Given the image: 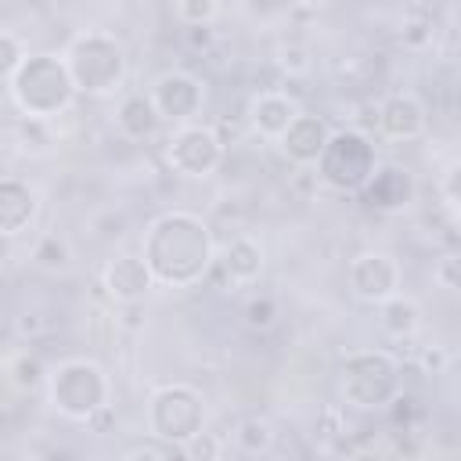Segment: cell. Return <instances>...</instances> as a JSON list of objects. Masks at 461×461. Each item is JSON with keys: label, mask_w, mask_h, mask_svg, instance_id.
I'll return each mask as SVG.
<instances>
[{"label": "cell", "mask_w": 461, "mask_h": 461, "mask_svg": "<svg viewBox=\"0 0 461 461\" xmlns=\"http://www.w3.org/2000/svg\"><path fill=\"white\" fill-rule=\"evenodd\" d=\"M65 65L68 76L76 83V94L86 97H108L126 83V47L101 29H86L79 36H72V43L65 47Z\"/></svg>", "instance_id": "cell-3"}, {"label": "cell", "mask_w": 461, "mask_h": 461, "mask_svg": "<svg viewBox=\"0 0 461 461\" xmlns=\"http://www.w3.org/2000/svg\"><path fill=\"white\" fill-rule=\"evenodd\" d=\"M0 4H7V0H0Z\"/></svg>", "instance_id": "cell-33"}, {"label": "cell", "mask_w": 461, "mask_h": 461, "mask_svg": "<svg viewBox=\"0 0 461 461\" xmlns=\"http://www.w3.org/2000/svg\"><path fill=\"white\" fill-rule=\"evenodd\" d=\"M148 97L155 101L162 122H194V115H202L205 108V83L194 76V72H184V68H169L162 76H155Z\"/></svg>", "instance_id": "cell-10"}, {"label": "cell", "mask_w": 461, "mask_h": 461, "mask_svg": "<svg viewBox=\"0 0 461 461\" xmlns=\"http://www.w3.org/2000/svg\"><path fill=\"white\" fill-rule=\"evenodd\" d=\"M144 418H148V432L151 436L184 447L187 439H194L205 429V396L187 382L158 385L148 396Z\"/></svg>", "instance_id": "cell-7"}, {"label": "cell", "mask_w": 461, "mask_h": 461, "mask_svg": "<svg viewBox=\"0 0 461 461\" xmlns=\"http://www.w3.org/2000/svg\"><path fill=\"white\" fill-rule=\"evenodd\" d=\"M173 7L184 25H212L220 14V0H176Z\"/></svg>", "instance_id": "cell-24"}, {"label": "cell", "mask_w": 461, "mask_h": 461, "mask_svg": "<svg viewBox=\"0 0 461 461\" xmlns=\"http://www.w3.org/2000/svg\"><path fill=\"white\" fill-rule=\"evenodd\" d=\"M115 126L126 140H151L162 130V115L144 90H130L115 104Z\"/></svg>", "instance_id": "cell-18"}, {"label": "cell", "mask_w": 461, "mask_h": 461, "mask_svg": "<svg viewBox=\"0 0 461 461\" xmlns=\"http://www.w3.org/2000/svg\"><path fill=\"white\" fill-rule=\"evenodd\" d=\"M212 270H220L230 288L252 285V281L263 274V245H259L252 234H234V238L220 249Z\"/></svg>", "instance_id": "cell-16"}, {"label": "cell", "mask_w": 461, "mask_h": 461, "mask_svg": "<svg viewBox=\"0 0 461 461\" xmlns=\"http://www.w3.org/2000/svg\"><path fill=\"white\" fill-rule=\"evenodd\" d=\"M403 389V367L389 349H357L339 364V396L353 411H385Z\"/></svg>", "instance_id": "cell-4"}, {"label": "cell", "mask_w": 461, "mask_h": 461, "mask_svg": "<svg viewBox=\"0 0 461 461\" xmlns=\"http://www.w3.org/2000/svg\"><path fill=\"white\" fill-rule=\"evenodd\" d=\"M122 457H126V461H140V457H144V461H180V457H184V447H180V443H169V439H158V436L148 432V439L126 447Z\"/></svg>", "instance_id": "cell-22"}, {"label": "cell", "mask_w": 461, "mask_h": 461, "mask_svg": "<svg viewBox=\"0 0 461 461\" xmlns=\"http://www.w3.org/2000/svg\"><path fill=\"white\" fill-rule=\"evenodd\" d=\"M443 198H447V209L450 212H457V162H450L447 166V173H443Z\"/></svg>", "instance_id": "cell-31"}, {"label": "cell", "mask_w": 461, "mask_h": 461, "mask_svg": "<svg viewBox=\"0 0 461 461\" xmlns=\"http://www.w3.org/2000/svg\"><path fill=\"white\" fill-rule=\"evenodd\" d=\"M432 277H436L443 288H457V259H454V256H443V259L432 267Z\"/></svg>", "instance_id": "cell-29"}, {"label": "cell", "mask_w": 461, "mask_h": 461, "mask_svg": "<svg viewBox=\"0 0 461 461\" xmlns=\"http://www.w3.org/2000/svg\"><path fill=\"white\" fill-rule=\"evenodd\" d=\"M40 216V194L22 176H0V238L25 234Z\"/></svg>", "instance_id": "cell-14"}, {"label": "cell", "mask_w": 461, "mask_h": 461, "mask_svg": "<svg viewBox=\"0 0 461 461\" xmlns=\"http://www.w3.org/2000/svg\"><path fill=\"white\" fill-rule=\"evenodd\" d=\"M360 202L375 212H400L414 202V176L400 166H375V173L367 176V184L357 191Z\"/></svg>", "instance_id": "cell-13"}, {"label": "cell", "mask_w": 461, "mask_h": 461, "mask_svg": "<svg viewBox=\"0 0 461 461\" xmlns=\"http://www.w3.org/2000/svg\"><path fill=\"white\" fill-rule=\"evenodd\" d=\"M140 256H144L155 285L191 288V285L205 281L216 263L212 227L191 209H166L144 227Z\"/></svg>", "instance_id": "cell-1"}, {"label": "cell", "mask_w": 461, "mask_h": 461, "mask_svg": "<svg viewBox=\"0 0 461 461\" xmlns=\"http://www.w3.org/2000/svg\"><path fill=\"white\" fill-rule=\"evenodd\" d=\"M313 166H317L321 184H328L331 191H342V194H357L367 184V176L375 173L378 151H375V140L364 130L342 126V130L328 133Z\"/></svg>", "instance_id": "cell-6"}, {"label": "cell", "mask_w": 461, "mask_h": 461, "mask_svg": "<svg viewBox=\"0 0 461 461\" xmlns=\"http://www.w3.org/2000/svg\"><path fill=\"white\" fill-rule=\"evenodd\" d=\"M346 285H349L353 299H360V303H367V306H378V303H385L389 295L400 292L403 270H400L396 256L378 252V249H367V252H360V256L349 259V267H346Z\"/></svg>", "instance_id": "cell-9"}, {"label": "cell", "mask_w": 461, "mask_h": 461, "mask_svg": "<svg viewBox=\"0 0 461 461\" xmlns=\"http://www.w3.org/2000/svg\"><path fill=\"white\" fill-rule=\"evenodd\" d=\"M328 133H331V126H328L324 115H317V112H299V115L285 126V133L277 137V144H281V151H285L288 162H295V166H313L317 155H321V148H324V140H328Z\"/></svg>", "instance_id": "cell-15"}, {"label": "cell", "mask_w": 461, "mask_h": 461, "mask_svg": "<svg viewBox=\"0 0 461 461\" xmlns=\"http://www.w3.org/2000/svg\"><path fill=\"white\" fill-rule=\"evenodd\" d=\"M220 454H223V447H220L205 429H202L194 439L184 443V457H191V461H212V457H220Z\"/></svg>", "instance_id": "cell-26"}, {"label": "cell", "mask_w": 461, "mask_h": 461, "mask_svg": "<svg viewBox=\"0 0 461 461\" xmlns=\"http://www.w3.org/2000/svg\"><path fill=\"white\" fill-rule=\"evenodd\" d=\"M241 321H245V328H252V331L270 328V324L277 321V303H274V295H252V299L241 306Z\"/></svg>", "instance_id": "cell-23"}, {"label": "cell", "mask_w": 461, "mask_h": 461, "mask_svg": "<svg viewBox=\"0 0 461 461\" xmlns=\"http://www.w3.org/2000/svg\"><path fill=\"white\" fill-rule=\"evenodd\" d=\"M378 324H382V331H385L389 339L407 342V339H414L418 328H421V306H418L411 295L396 292V295H389L385 303H378Z\"/></svg>", "instance_id": "cell-19"}, {"label": "cell", "mask_w": 461, "mask_h": 461, "mask_svg": "<svg viewBox=\"0 0 461 461\" xmlns=\"http://www.w3.org/2000/svg\"><path fill=\"white\" fill-rule=\"evenodd\" d=\"M14 328H18L22 335H36V331H43V328H47V321H43L40 313H22Z\"/></svg>", "instance_id": "cell-32"}, {"label": "cell", "mask_w": 461, "mask_h": 461, "mask_svg": "<svg viewBox=\"0 0 461 461\" xmlns=\"http://www.w3.org/2000/svg\"><path fill=\"white\" fill-rule=\"evenodd\" d=\"M274 439H277V432H274V425H270L267 418H245V421L238 425V432H234L238 450H241V454H252V457L270 454Z\"/></svg>", "instance_id": "cell-20"}, {"label": "cell", "mask_w": 461, "mask_h": 461, "mask_svg": "<svg viewBox=\"0 0 461 461\" xmlns=\"http://www.w3.org/2000/svg\"><path fill=\"white\" fill-rule=\"evenodd\" d=\"M101 288L115 303H144L148 292L155 288V277L140 252H122V256L108 259V267L101 274Z\"/></svg>", "instance_id": "cell-12"}, {"label": "cell", "mask_w": 461, "mask_h": 461, "mask_svg": "<svg viewBox=\"0 0 461 461\" xmlns=\"http://www.w3.org/2000/svg\"><path fill=\"white\" fill-rule=\"evenodd\" d=\"M166 162L176 176L205 180L223 162V137L205 122H180L166 140Z\"/></svg>", "instance_id": "cell-8"}, {"label": "cell", "mask_w": 461, "mask_h": 461, "mask_svg": "<svg viewBox=\"0 0 461 461\" xmlns=\"http://www.w3.org/2000/svg\"><path fill=\"white\" fill-rule=\"evenodd\" d=\"M25 47L11 29H0V79H11V72L22 65Z\"/></svg>", "instance_id": "cell-25"}, {"label": "cell", "mask_w": 461, "mask_h": 461, "mask_svg": "<svg viewBox=\"0 0 461 461\" xmlns=\"http://www.w3.org/2000/svg\"><path fill=\"white\" fill-rule=\"evenodd\" d=\"M50 407L68 421H90L112 400V382L104 367L90 357H68L47 375Z\"/></svg>", "instance_id": "cell-5"}, {"label": "cell", "mask_w": 461, "mask_h": 461, "mask_svg": "<svg viewBox=\"0 0 461 461\" xmlns=\"http://www.w3.org/2000/svg\"><path fill=\"white\" fill-rule=\"evenodd\" d=\"M11 371H14V382H18L22 389H32V385L43 378L40 360H36V357H29V353H22V357L14 360V367H11Z\"/></svg>", "instance_id": "cell-27"}, {"label": "cell", "mask_w": 461, "mask_h": 461, "mask_svg": "<svg viewBox=\"0 0 461 461\" xmlns=\"http://www.w3.org/2000/svg\"><path fill=\"white\" fill-rule=\"evenodd\" d=\"M281 65H285V72H292V76L310 72V58H306V50H299V47H285V50H281Z\"/></svg>", "instance_id": "cell-28"}, {"label": "cell", "mask_w": 461, "mask_h": 461, "mask_svg": "<svg viewBox=\"0 0 461 461\" xmlns=\"http://www.w3.org/2000/svg\"><path fill=\"white\" fill-rule=\"evenodd\" d=\"M299 112H303V108H299V101H295L292 94L263 90V94H256L252 104H249V122H252V130H256L259 137L277 140V137L285 133V126H288Z\"/></svg>", "instance_id": "cell-17"}, {"label": "cell", "mask_w": 461, "mask_h": 461, "mask_svg": "<svg viewBox=\"0 0 461 461\" xmlns=\"http://www.w3.org/2000/svg\"><path fill=\"white\" fill-rule=\"evenodd\" d=\"M7 90H11L14 108L25 119H40V122L58 119L76 101V83L68 76L65 58L61 54H50V50L25 54L22 65L7 79Z\"/></svg>", "instance_id": "cell-2"}, {"label": "cell", "mask_w": 461, "mask_h": 461, "mask_svg": "<svg viewBox=\"0 0 461 461\" xmlns=\"http://www.w3.org/2000/svg\"><path fill=\"white\" fill-rule=\"evenodd\" d=\"M375 126H378V133L389 137V140H414V137L425 133L429 112H425V104H421L418 94L396 90V94H389V97L375 108Z\"/></svg>", "instance_id": "cell-11"}, {"label": "cell", "mask_w": 461, "mask_h": 461, "mask_svg": "<svg viewBox=\"0 0 461 461\" xmlns=\"http://www.w3.org/2000/svg\"><path fill=\"white\" fill-rule=\"evenodd\" d=\"M447 360H450V353H447L443 346H429V349L421 353V371H425V375H439V371L447 367Z\"/></svg>", "instance_id": "cell-30"}, {"label": "cell", "mask_w": 461, "mask_h": 461, "mask_svg": "<svg viewBox=\"0 0 461 461\" xmlns=\"http://www.w3.org/2000/svg\"><path fill=\"white\" fill-rule=\"evenodd\" d=\"M72 259V249L61 234H40L36 245H32V263L40 270H65Z\"/></svg>", "instance_id": "cell-21"}]
</instances>
